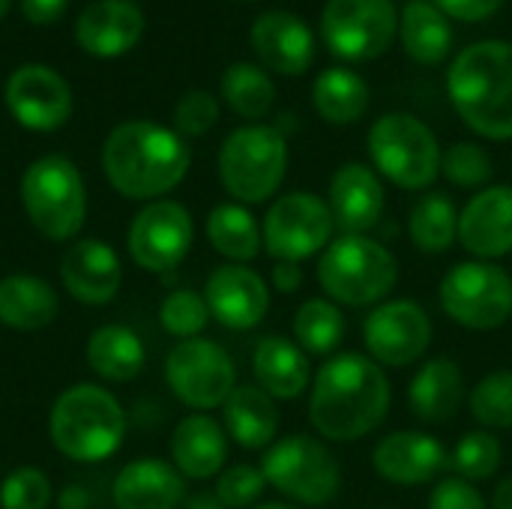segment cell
<instances>
[{
    "mask_svg": "<svg viewBox=\"0 0 512 509\" xmlns=\"http://www.w3.org/2000/svg\"><path fill=\"white\" fill-rule=\"evenodd\" d=\"M240 3H255V0H240Z\"/></svg>",
    "mask_w": 512,
    "mask_h": 509,
    "instance_id": "53",
    "label": "cell"
},
{
    "mask_svg": "<svg viewBox=\"0 0 512 509\" xmlns=\"http://www.w3.org/2000/svg\"><path fill=\"white\" fill-rule=\"evenodd\" d=\"M267 486L300 507H327L342 492V468L330 447L306 432L276 438L261 459Z\"/></svg>",
    "mask_w": 512,
    "mask_h": 509,
    "instance_id": "7",
    "label": "cell"
},
{
    "mask_svg": "<svg viewBox=\"0 0 512 509\" xmlns=\"http://www.w3.org/2000/svg\"><path fill=\"white\" fill-rule=\"evenodd\" d=\"M327 207L339 234H369L387 207V192L375 168L366 162H345L330 177Z\"/></svg>",
    "mask_w": 512,
    "mask_h": 509,
    "instance_id": "19",
    "label": "cell"
},
{
    "mask_svg": "<svg viewBox=\"0 0 512 509\" xmlns=\"http://www.w3.org/2000/svg\"><path fill=\"white\" fill-rule=\"evenodd\" d=\"M399 33L393 0H327L321 36L333 57L363 63L381 57Z\"/></svg>",
    "mask_w": 512,
    "mask_h": 509,
    "instance_id": "13",
    "label": "cell"
},
{
    "mask_svg": "<svg viewBox=\"0 0 512 509\" xmlns=\"http://www.w3.org/2000/svg\"><path fill=\"white\" fill-rule=\"evenodd\" d=\"M468 411L486 432L512 429V369L483 375L468 393Z\"/></svg>",
    "mask_w": 512,
    "mask_h": 509,
    "instance_id": "37",
    "label": "cell"
},
{
    "mask_svg": "<svg viewBox=\"0 0 512 509\" xmlns=\"http://www.w3.org/2000/svg\"><path fill=\"white\" fill-rule=\"evenodd\" d=\"M60 282L78 303L105 306L117 297L123 282L120 255L105 240H78L60 261Z\"/></svg>",
    "mask_w": 512,
    "mask_h": 509,
    "instance_id": "22",
    "label": "cell"
},
{
    "mask_svg": "<svg viewBox=\"0 0 512 509\" xmlns=\"http://www.w3.org/2000/svg\"><path fill=\"white\" fill-rule=\"evenodd\" d=\"M207 240L210 246L228 258V264H249L261 255V225L246 210V204L228 201L216 204L207 216Z\"/></svg>",
    "mask_w": 512,
    "mask_h": 509,
    "instance_id": "34",
    "label": "cell"
},
{
    "mask_svg": "<svg viewBox=\"0 0 512 509\" xmlns=\"http://www.w3.org/2000/svg\"><path fill=\"white\" fill-rule=\"evenodd\" d=\"M399 36L411 60L423 66H438L450 57L453 27L450 18L429 0H408L399 15Z\"/></svg>",
    "mask_w": 512,
    "mask_h": 509,
    "instance_id": "31",
    "label": "cell"
},
{
    "mask_svg": "<svg viewBox=\"0 0 512 509\" xmlns=\"http://www.w3.org/2000/svg\"><path fill=\"white\" fill-rule=\"evenodd\" d=\"M501 462H504V447H501L498 435H492L486 429H474V432L462 435L450 453V468L456 471V477H462L468 483H483V480L495 477Z\"/></svg>",
    "mask_w": 512,
    "mask_h": 509,
    "instance_id": "38",
    "label": "cell"
},
{
    "mask_svg": "<svg viewBox=\"0 0 512 509\" xmlns=\"http://www.w3.org/2000/svg\"><path fill=\"white\" fill-rule=\"evenodd\" d=\"M318 285L336 306L366 309L390 297L399 282L396 255L369 234H339L321 252L315 267Z\"/></svg>",
    "mask_w": 512,
    "mask_h": 509,
    "instance_id": "4",
    "label": "cell"
},
{
    "mask_svg": "<svg viewBox=\"0 0 512 509\" xmlns=\"http://www.w3.org/2000/svg\"><path fill=\"white\" fill-rule=\"evenodd\" d=\"M489 509H512V477H504L495 492H492V507Z\"/></svg>",
    "mask_w": 512,
    "mask_h": 509,
    "instance_id": "50",
    "label": "cell"
},
{
    "mask_svg": "<svg viewBox=\"0 0 512 509\" xmlns=\"http://www.w3.org/2000/svg\"><path fill=\"white\" fill-rule=\"evenodd\" d=\"M429 3H435L447 18L468 21V24L486 21L504 6V0H429Z\"/></svg>",
    "mask_w": 512,
    "mask_h": 509,
    "instance_id": "45",
    "label": "cell"
},
{
    "mask_svg": "<svg viewBox=\"0 0 512 509\" xmlns=\"http://www.w3.org/2000/svg\"><path fill=\"white\" fill-rule=\"evenodd\" d=\"M336 234L327 201L315 192H288L276 198L261 222V243L273 261H306L321 255Z\"/></svg>",
    "mask_w": 512,
    "mask_h": 509,
    "instance_id": "11",
    "label": "cell"
},
{
    "mask_svg": "<svg viewBox=\"0 0 512 509\" xmlns=\"http://www.w3.org/2000/svg\"><path fill=\"white\" fill-rule=\"evenodd\" d=\"M204 300L210 318L228 330H252L267 318L270 285L246 264H222L207 276Z\"/></svg>",
    "mask_w": 512,
    "mask_h": 509,
    "instance_id": "18",
    "label": "cell"
},
{
    "mask_svg": "<svg viewBox=\"0 0 512 509\" xmlns=\"http://www.w3.org/2000/svg\"><path fill=\"white\" fill-rule=\"evenodd\" d=\"M252 375L255 384L282 402L300 399L312 387L309 354L288 336H264L252 351Z\"/></svg>",
    "mask_w": 512,
    "mask_h": 509,
    "instance_id": "27",
    "label": "cell"
},
{
    "mask_svg": "<svg viewBox=\"0 0 512 509\" xmlns=\"http://www.w3.org/2000/svg\"><path fill=\"white\" fill-rule=\"evenodd\" d=\"M465 402V372L453 357L426 360L408 384V408L426 426L450 423Z\"/></svg>",
    "mask_w": 512,
    "mask_h": 509,
    "instance_id": "25",
    "label": "cell"
},
{
    "mask_svg": "<svg viewBox=\"0 0 512 509\" xmlns=\"http://www.w3.org/2000/svg\"><path fill=\"white\" fill-rule=\"evenodd\" d=\"M21 204L42 237L72 240L87 219L84 177L66 156H39L21 177Z\"/></svg>",
    "mask_w": 512,
    "mask_h": 509,
    "instance_id": "8",
    "label": "cell"
},
{
    "mask_svg": "<svg viewBox=\"0 0 512 509\" xmlns=\"http://www.w3.org/2000/svg\"><path fill=\"white\" fill-rule=\"evenodd\" d=\"M225 432L243 450H267L279 432V411L276 399L267 396L258 384L237 387L228 402L222 405Z\"/></svg>",
    "mask_w": 512,
    "mask_h": 509,
    "instance_id": "28",
    "label": "cell"
},
{
    "mask_svg": "<svg viewBox=\"0 0 512 509\" xmlns=\"http://www.w3.org/2000/svg\"><path fill=\"white\" fill-rule=\"evenodd\" d=\"M390 381L369 354L342 351L327 357L309 387V423L321 441L354 444L375 432L390 411Z\"/></svg>",
    "mask_w": 512,
    "mask_h": 509,
    "instance_id": "1",
    "label": "cell"
},
{
    "mask_svg": "<svg viewBox=\"0 0 512 509\" xmlns=\"http://www.w3.org/2000/svg\"><path fill=\"white\" fill-rule=\"evenodd\" d=\"M117 509H180L186 501V477L165 459H135L114 480Z\"/></svg>",
    "mask_w": 512,
    "mask_h": 509,
    "instance_id": "24",
    "label": "cell"
},
{
    "mask_svg": "<svg viewBox=\"0 0 512 509\" xmlns=\"http://www.w3.org/2000/svg\"><path fill=\"white\" fill-rule=\"evenodd\" d=\"M252 509H300L297 504H285V501H273V504H258Z\"/></svg>",
    "mask_w": 512,
    "mask_h": 509,
    "instance_id": "51",
    "label": "cell"
},
{
    "mask_svg": "<svg viewBox=\"0 0 512 509\" xmlns=\"http://www.w3.org/2000/svg\"><path fill=\"white\" fill-rule=\"evenodd\" d=\"M87 366L111 384H126L135 381L144 369L147 351L138 339L135 330L123 324H105L90 333L87 348H84Z\"/></svg>",
    "mask_w": 512,
    "mask_h": 509,
    "instance_id": "30",
    "label": "cell"
},
{
    "mask_svg": "<svg viewBox=\"0 0 512 509\" xmlns=\"http://www.w3.org/2000/svg\"><path fill=\"white\" fill-rule=\"evenodd\" d=\"M441 174L459 189H477L480 192L489 186L495 165H492V156L483 144L456 141L441 153Z\"/></svg>",
    "mask_w": 512,
    "mask_h": 509,
    "instance_id": "39",
    "label": "cell"
},
{
    "mask_svg": "<svg viewBox=\"0 0 512 509\" xmlns=\"http://www.w3.org/2000/svg\"><path fill=\"white\" fill-rule=\"evenodd\" d=\"M291 330H294V342L306 354H312V357H333L336 348L345 339V315H342V306H336L327 297L303 300L300 309L294 312Z\"/></svg>",
    "mask_w": 512,
    "mask_h": 509,
    "instance_id": "35",
    "label": "cell"
},
{
    "mask_svg": "<svg viewBox=\"0 0 512 509\" xmlns=\"http://www.w3.org/2000/svg\"><path fill=\"white\" fill-rule=\"evenodd\" d=\"M195 222L177 201H150L129 225V255L147 273L174 270L192 249Z\"/></svg>",
    "mask_w": 512,
    "mask_h": 509,
    "instance_id": "15",
    "label": "cell"
},
{
    "mask_svg": "<svg viewBox=\"0 0 512 509\" xmlns=\"http://www.w3.org/2000/svg\"><path fill=\"white\" fill-rule=\"evenodd\" d=\"M366 147L375 171L399 189L423 192L441 174V144L414 114L390 111L378 117L369 129Z\"/></svg>",
    "mask_w": 512,
    "mask_h": 509,
    "instance_id": "9",
    "label": "cell"
},
{
    "mask_svg": "<svg viewBox=\"0 0 512 509\" xmlns=\"http://www.w3.org/2000/svg\"><path fill=\"white\" fill-rule=\"evenodd\" d=\"M48 432L54 447L72 462H105L123 447L126 414L114 393L93 384H75L57 396Z\"/></svg>",
    "mask_w": 512,
    "mask_h": 509,
    "instance_id": "5",
    "label": "cell"
},
{
    "mask_svg": "<svg viewBox=\"0 0 512 509\" xmlns=\"http://www.w3.org/2000/svg\"><path fill=\"white\" fill-rule=\"evenodd\" d=\"M303 285V270L294 261H276L273 264V288L279 294H294Z\"/></svg>",
    "mask_w": 512,
    "mask_h": 509,
    "instance_id": "47",
    "label": "cell"
},
{
    "mask_svg": "<svg viewBox=\"0 0 512 509\" xmlns=\"http://www.w3.org/2000/svg\"><path fill=\"white\" fill-rule=\"evenodd\" d=\"M3 509H48L51 507V480L39 468H18L0 483Z\"/></svg>",
    "mask_w": 512,
    "mask_h": 509,
    "instance_id": "41",
    "label": "cell"
},
{
    "mask_svg": "<svg viewBox=\"0 0 512 509\" xmlns=\"http://www.w3.org/2000/svg\"><path fill=\"white\" fill-rule=\"evenodd\" d=\"M60 312L57 291L36 276H6L0 279V324L33 333L48 327Z\"/></svg>",
    "mask_w": 512,
    "mask_h": 509,
    "instance_id": "29",
    "label": "cell"
},
{
    "mask_svg": "<svg viewBox=\"0 0 512 509\" xmlns=\"http://www.w3.org/2000/svg\"><path fill=\"white\" fill-rule=\"evenodd\" d=\"M429 312L408 297L378 303L363 321V345L369 357L384 369H408L426 357L432 345Z\"/></svg>",
    "mask_w": 512,
    "mask_h": 509,
    "instance_id": "14",
    "label": "cell"
},
{
    "mask_svg": "<svg viewBox=\"0 0 512 509\" xmlns=\"http://www.w3.org/2000/svg\"><path fill=\"white\" fill-rule=\"evenodd\" d=\"M429 509H489L480 489L462 477H444L429 495Z\"/></svg>",
    "mask_w": 512,
    "mask_h": 509,
    "instance_id": "44",
    "label": "cell"
},
{
    "mask_svg": "<svg viewBox=\"0 0 512 509\" xmlns=\"http://www.w3.org/2000/svg\"><path fill=\"white\" fill-rule=\"evenodd\" d=\"M132 3H135V0H132Z\"/></svg>",
    "mask_w": 512,
    "mask_h": 509,
    "instance_id": "54",
    "label": "cell"
},
{
    "mask_svg": "<svg viewBox=\"0 0 512 509\" xmlns=\"http://www.w3.org/2000/svg\"><path fill=\"white\" fill-rule=\"evenodd\" d=\"M288 174V141L279 126L249 123L219 147V180L237 204H264Z\"/></svg>",
    "mask_w": 512,
    "mask_h": 509,
    "instance_id": "6",
    "label": "cell"
},
{
    "mask_svg": "<svg viewBox=\"0 0 512 509\" xmlns=\"http://www.w3.org/2000/svg\"><path fill=\"white\" fill-rule=\"evenodd\" d=\"M183 509H228V507L216 498V492H195V495H186Z\"/></svg>",
    "mask_w": 512,
    "mask_h": 509,
    "instance_id": "48",
    "label": "cell"
},
{
    "mask_svg": "<svg viewBox=\"0 0 512 509\" xmlns=\"http://www.w3.org/2000/svg\"><path fill=\"white\" fill-rule=\"evenodd\" d=\"M408 240L426 255H444L459 243V210L447 192H426L408 210Z\"/></svg>",
    "mask_w": 512,
    "mask_h": 509,
    "instance_id": "33",
    "label": "cell"
},
{
    "mask_svg": "<svg viewBox=\"0 0 512 509\" xmlns=\"http://www.w3.org/2000/svg\"><path fill=\"white\" fill-rule=\"evenodd\" d=\"M267 489V480L261 468L255 465H231L216 480V498L228 509H252L258 507L261 495Z\"/></svg>",
    "mask_w": 512,
    "mask_h": 509,
    "instance_id": "42",
    "label": "cell"
},
{
    "mask_svg": "<svg viewBox=\"0 0 512 509\" xmlns=\"http://www.w3.org/2000/svg\"><path fill=\"white\" fill-rule=\"evenodd\" d=\"M447 93L465 126L489 141L512 138V45L474 42L456 54Z\"/></svg>",
    "mask_w": 512,
    "mask_h": 509,
    "instance_id": "3",
    "label": "cell"
},
{
    "mask_svg": "<svg viewBox=\"0 0 512 509\" xmlns=\"http://www.w3.org/2000/svg\"><path fill=\"white\" fill-rule=\"evenodd\" d=\"M369 102H372L369 84L363 81V75H357L348 66H330L312 84V105L321 114V120L333 126H351L363 120Z\"/></svg>",
    "mask_w": 512,
    "mask_h": 509,
    "instance_id": "32",
    "label": "cell"
},
{
    "mask_svg": "<svg viewBox=\"0 0 512 509\" xmlns=\"http://www.w3.org/2000/svg\"><path fill=\"white\" fill-rule=\"evenodd\" d=\"M165 381L171 393L192 411L204 414L222 408L237 390V369L231 354L213 339H183L168 351Z\"/></svg>",
    "mask_w": 512,
    "mask_h": 509,
    "instance_id": "12",
    "label": "cell"
},
{
    "mask_svg": "<svg viewBox=\"0 0 512 509\" xmlns=\"http://www.w3.org/2000/svg\"><path fill=\"white\" fill-rule=\"evenodd\" d=\"M192 153L180 132L153 120H126L102 144L108 183L132 201H159L183 183Z\"/></svg>",
    "mask_w": 512,
    "mask_h": 509,
    "instance_id": "2",
    "label": "cell"
},
{
    "mask_svg": "<svg viewBox=\"0 0 512 509\" xmlns=\"http://www.w3.org/2000/svg\"><path fill=\"white\" fill-rule=\"evenodd\" d=\"M15 123L30 132H54L72 117V90L60 72L42 63L18 66L3 90Z\"/></svg>",
    "mask_w": 512,
    "mask_h": 509,
    "instance_id": "16",
    "label": "cell"
},
{
    "mask_svg": "<svg viewBox=\"0 0 512 509\" xmlns=\"http://www.w3.org/2000/svg\"><path fill=\"white\" fill-rule=\"evenodd\" d=\"M372 465L381 480L402 489H417L435 483L450 468V453L438 438L426 432L399 429L375 444Z\"/></svg>",
    "mask_w": 512,
    "mask_h": 509,
    "instance_id": "17",
    "label": "cell"
},
{
    "mask_svg": "<svg viewBox=\"0 0 512 509\" xmlns=\"http://www.w3.org/2000/svg\"><path fill=\"white\" fill-rule=\"evenodd\" d=\"M9 6H12V0H0V21L6 18V12H9Z\"/></svg>",
    "mask_w": 512,
    "mask_h": 509,
    "instance_id": "52",
    "label": "cell"
},
{
    "mask_svg": "<svg viewBox=\"0 0 512 509\" xmlns=\"http://www.w3.org/2000/svg\"><path fill=\"white\" fill-rule=\"evenodd\" d=\"M144 36V15L132 0H93L75 21V39L90 57H120Z\"/></svg>",
    "mask_w": 512,
    "mask_h": 509,
    "instance_id": "23",
    "label": "cell"
},
{
    "mask_svg": "<svg viewBox=\"0 0 512 509\" xmlns=\"http://www.w3.org/2000/svg\"><path fill=\"white\" fill-rule=\"evenodd\" d=\"M459 246L477 261L512 252V186H486L459 210Z\"/></svg>",
    "mask_w": 512,
    "mask_h": 509,
    "instance_id": "20",
    "label": "cell"
},
{
    "mask_svg": "<svg viewBox=\"0 0 512 509\" xmlns=\"http://www.w3.org/2000/svg\"><path fill=\"white\" fill-rule=\"evenodd\" d=\"M159 324L165 327V333L177 336L180 342L183 339H198L204 333V327L210 324L207 300L192 288H177L162 300Z\"/></svg>",
    "mask_w": 512,
    "mask_h": 509,
    "instance_id": "40",
    "label": "cell"
},
{
    "mask_svg": "<svg viewBox=\"0 0 512 509\" xmlns=\"http://www.w3.org/2000/svg\"><path fill=\"white\" fill-rule=\"evenodd\" d=\"M222 99L234 114L246 120H264L276 105V84L261 66L240 60L222 72Z\"/></svg>",
    "mask_w": 512,
    "mask_h": 509,
    "instance_id": "36",
    "label": "cell"
},
{
    "mask_svg": "<svg viewBox=\"0 0 512 509\" xmlns=\"http://www.w3.org/2000/svg\"><path fill=\"white\" fill-rule=\"evenodd\" d=\"M219 120V102L207 90H189L174 105V132L183 138H201L207 135Z\"/></svg>",
    "mask_w": 512,
    "mask_h": 509,
    "instance_id": "43",
    "label": "cell"
},
{
    "mask_svg": "<svg viewBox=\"0 0 512 509\" xmlns=\"http://www.w3.org/2000/svg\"><path fill=\"white\" fill-rule=\"evenodd\" d=\"M228 462V432L210 414H189L171 435V465L186 480L219 477Z\"/></svg>",
    "mask_w": 512,
    "mask_h": 509,
    "instance_id": "26",
    "label": "cell"
},
{
    "mask_svg": "<svg viewBox=\"0 0 512 509\" xmlns=\"http://www.w3.org/2000/svg\"><path fill=\"white\" fill-rule=\"evenodd\" d=\"M90 507V498H87V492L81 489V486H69V489H63V495H60V509H87Z\"/></svg>",
    "mask_w": 512,
    "mask_h": 509,
    "instance_id": "49",
    "label": "cell"
},
{
    "mask_svg": "<svg viewBox=\"0 0 512 509\" xmlns=\"http://www.w3.org/2000/svg\"><path fill=\"white\" fill-rule=\"evenodd\" d=\"M249 42L255 57L279 75H303L315 60V36L288 9H270L252 21Z\"/></svg>",
    "mask_w": 512,
    "mask_h": 509,
    "instance_id": "21",
    "label": "cell"
},
{
    "mask_svg": "<svg viewBox=\"0 0 512 509\" xmlns=\"http://www.w3.org/2000/svg\"><path fill=\"white\" fill-rule=\"evenodd\" d=\"M438 303L465 330H498L512 318V276L495 261H462L444 273Z\"/></svg>",
    "mask_w": 512,
    "mask_h": 509,
    "instance_id": "10",
    "label": "cell"
},
{
    "mask_svg": "<svg viewBox=\"0 0 512 509\" xmlns=\"http://www.w3.org/2000/svg\"><path fill=\"white\" fill-rule=\"evenodd\" d=\"M18 6L30 24H54L69 9V0H18Z\"/></svg>",
    "mask_w": 512,
    "mask_h": 509,
    "instance_id": "46",
    "label": "cell"
}]
</instances>
